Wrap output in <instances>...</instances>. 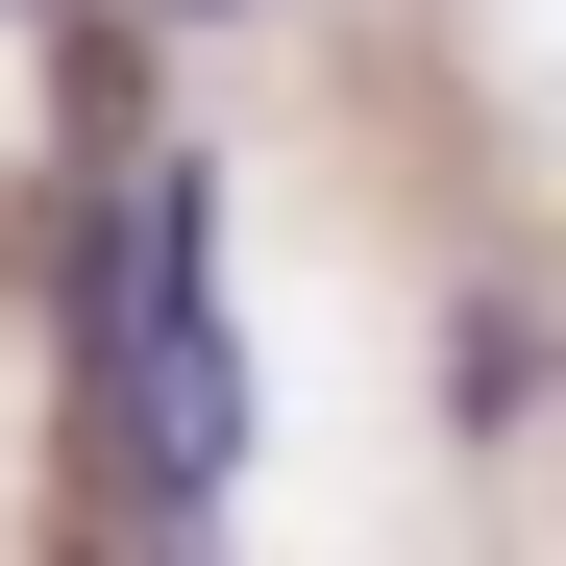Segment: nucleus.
<instances>
[{
	"instance_id": "f257e3e1",
	"label": "nucleus",
	"mask_w": 566,
	"mask_h": 566,
	"mask_svg": "<svg viewBox=\"0 0 566 566\" xmlns=\"http://www.w3.org/2000/svg\"><path fill=\"white\" fill-rule=\"evenodd\" d=\"M198 222H222L198 172H148L124 247H99V395H124V468L172 517H222V468H247V369H222V247Z\"/></svg>"
},
{
	"instance_id": "f03ea898",
	"label": "nucleus",
	"mask_w": 566,
	"mask_h": 566,
	"mask_svg": "<svg viewBox=\"0 0 566 566\" xmlns=\"http://www.w3.org/2000/svg\"><path fill=\"white\" fill-rule=\"evenodd\" d=\"M443 419H468V443H517V419H542V321H517V296H468V321H443Z\"/></svg>"
},
{
	"instance_id": "7ed1b4c3",
	"label": "nucleus",
	"mask_w": 566,
	"mask_h": 566,
	"mask_svg": "<svg viewBox=\"0 0 566 566\" xmlns=\"http://www.w3.org/2000/svg\"><path fill=\"white\" fill-rule=\"evenodd\" d=\"M148 25H247V0H148Z\"/></svg>"
}]
</instances>
